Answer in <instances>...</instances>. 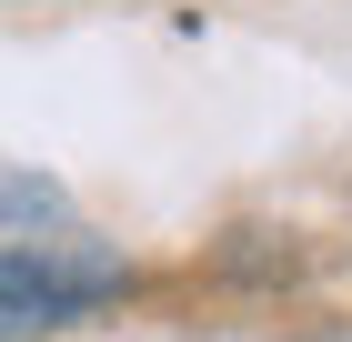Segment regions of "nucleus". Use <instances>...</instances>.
I'll return each instance as SVG.
<instances>
[{"label": "nucleus", "mask_w": 352, "mask_h": 342, "mask_svg": "<svg viewBox=\"0 0 352 342\" xmlns=\"http://www.w3.org/2000/svg\"><path fill=\"white\" fill-rule=\"evenodd\" d=\"M141 272L111 252V242H0V342H41V332H71L91 322L101 302H121Z\"/></svg>", "instance_id": "1"}, {"label": "nucleus", "mask_w": 352, "mask_h": 342, "mask_svg": "<svg viewBox=\"0 0 352 342\" xmlns=\"http://www.w3.org/2000/svg\"><path fill=\"white\" fill-rule=\"evenodd\" d=\"M60 222H71V191L51 182V171H41V161H30V171H0V232H60Z\"/></svg>", "instance_id": "2"}]
</instances>
